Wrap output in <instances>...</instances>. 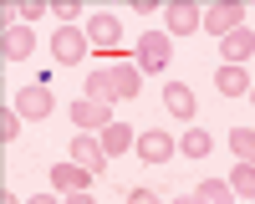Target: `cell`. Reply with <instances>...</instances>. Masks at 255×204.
<instances>
[{
  "label": "cell",
  "instance_id": "obj_1",
  "mask_svg": "<svg viewBox=\"0 0 255 204\" xmlns=\"http://www.w3.org/2000/svg\"><path fill=\"white\" fill-rule=\"evenodd\" d=\"M51 107H56V97H51V87H46V82H26V87L15 92V112L26 117V122L51 117Z\"/></svg>",
  "mask_w": 255,
  "mask_h": 204
},
{
  "label": "cell",
  "instance_id": "obj_2",
  "mask_svg": "<svg viewBox=\"0 0 255 204\" xmlns=\"http://www.w3.org/2000/svg\"><path fill=\"white\" fill-rule=\"evenodd\" d=\"M168 51H174V36H168V31H143L138 36V67L143 72H163Z\"/></svg>",
  "mask_w": 255,
  "mask_h": 204
},
{
  "label": "cell",
  "instance_id": "obj_3",
  "mask_svg": "<svg viewBox=\"0 0 255 204\" xmlns=\"http://www.w3.org/2000/svg\"><path fill=\"white\" fill-rule=\"evenodd\" d=\"M87 46H92L87 31H77V26H61V31L51 36V56L61 61V67H77V61L87 56Z\"/></svg>",
  "mask_w": 255,
  "mask_h": 204
},
{
  "label": "cell",
  "instance_id": "obj_4",
  "mask_svg": "<svg viewBox=\"0 0 255 204\" xmlns=\"http://www.w3.org/2000/svg\"><path fill=\"white\" fill-rule=\"evenodd\" d=\"M245 26V5H235V0H225V5H209L204 10V31L215 36V41H225L230 31H240Z\"/></svg>",
  "mask_w": 255,
  "mask_h": 204
},
{
  "label": "cell",
  "instance_id": "obj_5",
  "mask_svg": "<svg viewBox=\"0 0 255 204\" xmlns=\"http://www.w3.org/2000/svg\"><path fill=\"white\" fill-rule=\"evenodd\" d=\"M163 26H168V36H194V31H204V10L189 5V0H174L163 10Z\"/></svg>",
  "mask_w": 255,
  "mask_h": 204
},
{
  "label": "cell",
  "instance_id": "obj_6",
  "mask_svg": "<svg viewBox=\"0 0 255 204\" xmlns=\"http://www.w3.org/2000/svg\"><path fill=\"white\" fill-rule=\"evenodd\" d=\"M72 163H82L87 174H102V169H108V148H102V138L77 133V138H72Z\"/></svg>",
  "mask_w": 255,
  "mask_h": 204
},
{
  "label": "cell",
  "instance_id": "obj_7",
  "mask_svg": "<svg viewBox=\"0 0 255 204\" xmlns=\"http://www.w3.org/2000/svg\"><path fill=\"white\" fill-rule=\"evenodd\" d=\"M87 41H92L97 51H118V41H123L118 15H113V10H97V15L87 20Z\"/></svg>",
  "mask_w": 255,
  "mask_h": 204
},
{
  "label": "cell",
  "instance_id": "obj_8",
  "mask_svg": "<svg viewBox=\"0 0 255 204\" xmlns=\"http://www.w3.org/2000/svg\"><path fill=\"white\" fill-rule=\"evenodd\" d=\"M113 82H118V97H128V102H133V97L143 92V67H138L133 56L113 51Z\"/></svg>",
  "mask_w": 255,
  "mask_h": 204
},
{
  "label": "cell",
  "instance_id": "obj_9",
  "mask_svg": "<svg viewBox=\"0 0 255 204\" xmlns=\"http://www.w3.org/2000/svg\"><path fill=\"white\" fill-rule=\"evenodd\" d=\"M133 148H138L143 163H168V158H174V138H168L163 128H143Z\"/></svg>",
  "mask_w": 255,
  "mask_h": 204
},
{
  "label": "cell",
  "instance_id": "obj_10",
  "mask_svg": "<svg viewBox=\"0 0 255 204\" xmlns=\"http://www.w3.org/2000/svg\"><path fill=\"white\" fill-rule=\"evenodd\" d=\"M0 51H5V61H26V56L36 51V36H31V26H20V20H5Z\"/></svg>",
  "mask_w": 255,
  "mask_h": 204
},
{
  "label": "cell",
  "instance_id": "obj_11",
  "mask_svg": "<svg viewBox=\"0 0 255 204\" xmlns=\"http://www.w3.org/2000/svg\"><path fill=\"white\" fill-rule=\"evenodd\" d=\"M72 122H82V133H102V128H108V122H113V107H108V102H92V97H77L72 102Z\"/></svg>",
  "mask_w": 255,
  "mask_h": 204
},
{
  "label": "cell",
  "instance_id": "obj_12",
  "mask_svg": "<svg viewBox=\"0 0 255 204\" xmlns=\"http://www.w3.org/2000/svg\"><path fill=\"white\" fill-rule=\"evenodd\" d=\"M220 51H225V67H245V56H255V31L240 26V31H230L220 41Z\"/></svg>",
  "mask_w": 255,
  "mask_h": 204
},
{
  "label": "cell",
  "instance_id": "obj_13",
  "mask_svg": "<svg viewBox=\"0 0 255 204\" xmlns=\"http://www.w3.org/2000/svg\"><path fill=\"white\" fill-rule=\"evenodd\" d=\"M87 184H92V174L82 163H56L51 169V189H61V194H82Z\"/></svg>",
  "mask_w": 255,
  "mask_h": 204
},
{
  "label": "cell",
  "instance_id": "obj_14",
  "mask_svg": "<svg viewBox=\"0 0 255 204\" xmlns=\"http://www.w3.org/2000/svg\"><path fill=\"white\" fill-rule=\"evenodd\" d=\"M163 107L174 112L179 122H189V117H194V92H189L184 82H168V87H163Z\"/></svg>",
  "mask_w": 255,
  "mask_h": 204
},
{
  "label": "cell",
  "instance_id": "obj_15",
  "mask_svg": "<svg viewBox=\"0 0 255 204\" xmlns=\"http://www.w3.org/2000/svg\"><path fill=\"white\" fill-rule=\"evenodd\" d=\"M87 97H92V102H108V107H113V97H118L113 67H92V77H87Z\"/></svg>",
  "mask_w": 255,
  "mask_h": 204
},
{
  "label": "cell",
  "instance_id": "obj_16",
  "mask_svg": "<svg viewBox=\"0 0 255 204\" xmlns=\"http://www.w3.org/2000/svg\"><path fill=\"white\" fill-rule=\"evenodd\" d=\"M215 87H220L225 97H245V92H250V72H245V67H220V72H215Z\"/></svg>",
  "mask_w": 255,
  "mask_h": 204
},
{
  "label": "cell",
  "instance_id": "obj_17",
  "mask_svg": "<svg viewBox=\"0 0 255 204\" xmlns=\"http://www.w3.org/2000/svg\"><path fill=\"white\" fill-rule=\"evenodd\" d=\"M133 133H128V122H108V128H102V148H108V158H118V153H128L133 148Z\"/></svg>",
  "mask_w": 255,
  "mask_h": 204
},
{
  "label": "cell",
  "instance_id": "obj_18",
  "mask_svg": "<svg viewBox=\"0 0 255 204\" xmlns=\"http://www.w3.org/2000/svg\"><path fill=\"white\" fill-rule=\"evenodd\" d=\"M209 148H215V138H209L204 128H189V133L179 138V153H184V158H209Z\"/></svg>",
  "mask_w": 255,
  "mask_h": 204
},
{
  "label": "cell",
  "instance_id": "obj_19",
  "mask_svg": "<svg viewBox=\"0 0 255 204\" xmlns=\"http://www.w3.org/2000/svg\"><path fill=\"white\" fill-rule=\"evenodd\" d=\"M194 194H199V204H235V189H230V179H204Z\"/></svg>",
  "mask_w": 255,
  "mask_h": 204
},
{
  "label": "cell",
  "instance_id": "obj_20",
  "mask_svg": "<svg viewBox=\"0 0 255 204\" xmlns=\"http://www.w3.org/2000/svg\"><path fill=\"white\" fill-rule=\"evenodd\" d=\"M230 189L240 199H255V163H235V169H230Z\"/></svg>",
  "mask_w": 255,
  "mask_h": 204
},
{
  "label": "cell",
  "instance_id": "obj_21",
  "mask_svg": "<svg viewBox=\"0 0 255 204\" xmlns=\"http://www.w3.org/2000/svg\"><path fill=\"white\" fill-rule=\"evenodd\" d=\"M230 148H235L240 163H255V128H235L230 133Z\"/></svg>",
  "mask_w": 255,
  "mask_h": 204
},
{
  "label": "cell",
  "instance_id": "obj_22",
  "mask_svg": "<svg viewBox=\"0 0 255 204\" xmlns=\"http://www.w3.org/2000/svg\"><path fill=\"white\" fill-rule=\"evenodd\" d=\"M20 122H26V117H20L15 107H5V112H0V143H5V148L20 138Z\"/></svg>",
  "mask_w": 255,
  "mask_h": 204
},
{
  "label": "cell",
  "instance_id": "obj_23",
  "mask_svg": "<svg viewBox=\"0 0 255 204\" xmlns=\"http://www.w3.org/2000/svg\"><path fill=\"white\" fill-rule=\"evenodd\" d=\"M51 15L61 20V26H72V20L82 15V5H77V0H56V5H51Z\"/></svg>",
  "mask_w": 255,
  "mask_h": 204
},
{
  "label": "cell",
  "instance_id": "obj_24",
  "mask_svg": "<svg viewBox=\"0 0 255 204\" xmlns=\"http://www.w3.org/2000/svg\"><path fill=\"white\" fill-rule=\"evenodd\" d=\"M15 15H20V26H31V20L46 15V5H41V0H26V5H15Z\"/></svg>",
  "mask_w": 255,
  "mask_h": 204
},
{
  "label": "cell",
  "instance_id": "obj_25",
  "mask_svg": "<svg viewBox=\"0 0 255 204\" xmlns=\"http://www.w3.org/2000/svg\"><path fill=\"white\" fill-rule=\"evenodd\" d=\"M128 204H163L153 189H128Z\"/></svg>",
  "mask_w": 255,
  "mask_h": 204
},
{
  "label": "cell",
  "instance_id": "obj_26",
  "mask_svg": "<svg viewBox=\"0 0 255 204\" xmlns=\"http://www.w3.org/2000/svg\"><path fill=\"white\" fill-rule=\"evenodd\" d=\"M67 204H97V199H92V189H82V194H67Z\"/></svg>",
  "mask_w": 255,
  "mask_h": 204
},
{
  "label": "cell",
  "instance_id": "obj_27",
  "mask_svg": "<svg viewBox=\"0 0 255 204\" xmlns=\"http://www.w3.org/2000/svg\"><path fill=\"white\" fill-rule=\"evenodd\" d=\"M26 204H67V199H56V194H36V199H26Z\"/></svg>",
  "mask_w": 255,
  "mask_h": 204
},
{
  "label": "cell",
  "instance_id": "obj_28",
  "mask_svg": "<svg viewBox=\"0 0 255 204\" xmlns=\"http://www.w3.org/2000/svg\"><path fill=\"white\" fill-rule=\"evenodd\" d=\"M0 204H26V199H20V194H10V189H5V194H0Z\"/></svg>",
  "mask_w": 255,
  "mask_h": 204
},
{
  "label": "cell",
  "instance_id": "obj_29",
  "mask_svg": "<svg viewBox=\"0 0 255 204\" xmlns=\"http://www.w3.org/2000/svg\"><path fill=\"white\" fill-rule=\"evenodd\" d=\"M174 204H199V194H179V199H174Z\"/></svg>",
  "mask_w": 255,
  "mask_h": 204
},
{
  "label": "cell",
  "instance_id": "obj_30",
  "mask_svg": "<svg viewBox=\"0 0 255 204\" xmlns=\"http://www.w3.org/2000/svg\"><path fill=\"white\" fill-rule=\"evenodd\" d=\"M250 97H255V87H250Z\"/></svg>",
  "mask_w": 255,
  "mask_h": 204
}]
</instances>
